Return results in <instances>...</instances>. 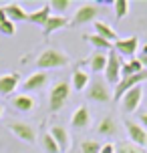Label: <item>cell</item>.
<instances>
[{"instance_id":"cell-1","label":"cell","mask_w":147,"mask_h":153,"mask_svg":"<svg viewBox=\"0 0 147 153\" xmlns=\"http://www.w3.org/2000/svg\"><path fill=\"white\" fill-rule=\"evenodd\" d=\"M71 62V56L61 48H45L36 59V71L62 69Z\"/></svg>"},{"instance_id":"cell-2","label":"cell","mask_w":147,"mask_h":153,"mask_svg":"<svg viewBox=\"0 0 147 153\" xmlns=\"http://www.w3.org/2000/svg\"><path fill=\"white\" fill-rule=\"evenodd\" d=\"M69 97H71V85L67 81H56L50 87V95H48V109H50V113H59L67 105Z\"/></svg>"},{"instance_id":"cell-3","label":"cell","mask_w":147,"mask_h":153,"mask_svg":"<svg viewBox=\"0 0 147 153\" xmlns=\"http://www.w3.org/2000/svg\"><path fill=\"white\" fill-rule=\"evenodd\" d=\"M101 4L99 2H85L77 8V12L71 20V26H81V24H89V22H97L101 14Z\"/></svg>"},{"instance_id":"cell-4","label":"cell","mask_w":147,"mask_h":153,"mask_svg":"<svg viewBox=\"0 0 147 153\" xmlns=\"http://www.w3.org/2000/svg\"><path fill=\"white\" fill-rule=\"evenodd\" d=\"M87 97L95 103H109V101H113V91H111V87L105 79H93L89 87H87Z\"/></svg>"},{"instance_id":"cell-5","label":"cell","mask_w":147,"mask_h":153,"mask_svg":"<svg viewBox=\"0 0 147 153\" xmlns=\"http://www.w3.org/2000/svg\"><path fill=\"white\" fill-rule=\"evenodd\" d=\"M125 125V131H127V137L131 141L133 145H137L139 149H145L147 147V129L143 125H139L137 121H131V119H127L123 121Z\"/></svg>"},{"instance_id":"cell-6","label":"cell","mask_w":147,"mask_h":153,"mask_svg":"<svg viewBox=\"0 0 147 153\" xmlns=\"http://www.w3.org/2000/svg\"><path fill=\"white\" fill-rule=\"evenodd\" d=\"M145 81H147V71L135 73V75L127 76V79H121V81H119V85H117V89H115V93H113V99L119 101L127 91H131V89H135V87H139V85L145 83Z\"/></svg>"},{"instance_id":"cell-7","label":"cell","mask_w":147,"mask_h":153,"mask_svg":"<svg viewBox=\"0 0 147 153\" xmlns=\"http://www.w3.org/2000/svg\"><path fill=\"white\" fill-rule=\"evenodd\" d=\"M103 75L109 85H119V81H121V56L117 53H109L107 67H105Z\"/></svg>"},{"instance_id":"cell-8","label":"cell","mask_w":147,"mask_h":153,"mask_svg":"<svg viewBox=\"0 0 147 153\" xmlns=\"http://www.w3.org/2000/svg\"><path fill=\"white\" fill-rule=\"evenodd\" d=\"M8 129L14 133V137H18L20 141H24V143H34L36 141V129L32 127V125H28V123H22V121H12L8 123Z\"/></svg>"},{"instance_id":"cell-9","label":"cell","mask_w":147,"mask_h":153,"mask_svg":"<svg viewBox=\"0 0 147 153\" xmlns=\"http://www.w3.org/2000/svg\"><path fill=\"white\" fill-rule=\"evenodd\" d=\"M115 46V53L121 54V56H129V59H135V54L139 51V38L137 36H127V38H119L113 42Z\"/></svg>"},{"instance_id":"cell-10","label":"cell","mask_w":147,"mask_h":153,"mask_svg":"<svg viewBox=\"0 0 147 153\" xmlns=\"http://www.w3.org/2000/svg\"><path fill=\"white\" fill-rule=\"evenodd\" d=\"M141 99H143V89H141V85L135 87V89H131V91H127L123 97H121L123 111L125 113H135L141 105Z\"/></svg>"},{"instance_id":"cell-11","label":"cell","mask_w":147,"mask_h":153,"mask_svg":"<svg viewBox=\"0 0 147 153\" xmlns=\"http://www.w3.org/2000/svg\"><path fill=\"white\" fill-rule=\"evenodd\" d=\"M48 75L45 73V71H36V73H32L26 81H24V85H22V89L26 93H30V91H39V89H45L48 85Z\"/></svg>"},{"instance_id":"cell-12","label":"cell","mask_w":147,"mask_h":153,"mask_svg":"<svg viewBox=\"0 0 147 153\" xmlns=\"http://www.w3.org/2000/svg\"><path fill=\"white\" fill-rule=\"evenodd\" d=\"M4 12H6V18L8 20H12V22H22V20H28V12L24 10L22 4H18V2H8L4 4Z\"/></svg>"},{"instance_id":"cell-13","label":"cell","mask_w":147,"mask_h":153,"mask_svg":"<svg viewBox=\"0 0 147 153\" xmlns=\"http://www.w3.org/2000/svg\"><path fill=\"white\" fill-rule=\"evenodd\" d=\"M12 107L20 113H30V111L36 109V99H32L28 93H22V95L12 97Z\"/></svg>"},{"instance_id":"cell-14","label":"cell","mask_w":147,"mask_h":153,"mask_svg":"<svg viewBox=\"0 0 147 153\" xmlns=\"http://www.w3.org/2000/svg\"><path fill=\"white\" fill-rule=\"evenodd\" d=\"M20 75L18 73H6V75H0V95H12L18 87Z\"/></svg>"},{"instance_id":"cell-15","label":"cell","mask_w":147,"mask_h":153,"mask_svg":"<svg viewBox=\"0 0 147 153\" xmlns=\"http://www.w3.org/2000/svg\"><path fill=\"white\" fill-rule=\"evenodd\" d=\"M71 125L75 127V129H87L89 125H91V111L83 105V107H79L73 117H71Z\"/></svg>"},{"instance_id":"cell-16","label":"cell","mask_w":147,"mask_h":153,"mask_svg":"<svg viewBox=\"0 0 147 153\" xmlns=\"http://www.w3.org/2000/svg\"><path fill=\"white\" fill-rule=\"evenodd\" d=\"M89 83H91V76H89V73H87L85 69H75V73H73V79H71V89H73V91L83 93V91H87Z\"/></svg>"},{"instance_id":"cell-17","label":"cell","mask_w":147,"mask_h":153,"mask_svg":"<svg viewBox=\"0 0 147 153\" xmlns=\"http://www.w3.org/2000/svg\"><path fill=\"white\" fill-rule=\"evenodd\" d=\"M69 24V20H67V16H61V14H50V18L47 20V24L42 26V34L45 36H50L53 32L61 30V28H65Z\"/></svg>"},{"instance_id":"cell-18","label":"cell","mask_w":147,"mask_h":153,"mask_svg":"<svg viewBox=\"0 0 147 153\" xmlns=\"http://www.w3.org/2000/svg\"><path fill=\"white\" fill-rule=\"evenodd\" d=\"M93 28H95V34L103 36L105 40H109V42H115V40H119V36H117V30L111 26V24H107L105 20H97V22H93Z\"/></svg>"},{"instance_id":"cell-19","label":"cell","mask_w":147,"mask_h":153,"mask_svg":"<svg viewBox=\"0 0 147 153\" xmlns=\"http://www.w3.org/2000/svg\"><path fill=\"white\" fill-rule=\"evenodd\" d=\"M50 135L54 137V141H56V145H59V149L61 151H67V149H71V133L65 127H53L50 129Z\"/></svg>"},{"instance_id":"cell-20","label":"cell","mask_w":147,"mask_h":153,"mask_svg":"<svg viewBox=\"0 0 147 153\" xmlns=\"http://www.w3.org/2000/svg\"><path fill=\"white\" fill-rule=\"evenodd\" d=\"M107 59L109 53H103V51H95L89 59V69L93 73H105V67H107Z\"/></svg>"},{"instance_id":"cell-21","label":"cell","mask_w":147,"mask_h":153,"mask_svg":"<svg viewBox=\"0 0 147 153\" xmlns=\"http://www.w3.org/2000/svg\"><path fill=\"white\" fill-rule=\"evenodd\" d=\"M48 18H50V4H42L39 10H34V12L28 14V22L39 24V26H45Z\"/></svg>"},{"instance_id":"cell-22","label":"cell","mask_w":147,"mask_h":153,"mask_svg":"<svg viewBox=\"0 0 147 153\" xmlns=\"http://www.w3.org/2000/svg\"><path fill=\"white\" fill-rule=\"evenodd\" d=\"M97 133L103 135V137H113L117 135V123L113 117H103L97 125Z\"/></svg>"},{"instance_id":"cell-23","label":"cell","mask_w":147,"mask_h":153,"mask_svg":"<svg viewBox=\"0 0 147 153\" xmlns=\"http://www.w3.org/2000/svg\"><path fill=\"white\" fill-rule=\"evenodd\" d=\"M87 40L91 42V46H93L95 51H103V53H109L111 48H113V42H109V40H105L103 36H99V34H89L87 36Z\"/></svg>"},{"instance_id":"cell-24","label":"cell","mask_w":147,"mask_h":153,"mask_svg":"<svg viewBox=\"0 0 147 153\" xmlns=\"http://www.w3.org/2000/svg\"><path fill=\"white\" fill-rule=\"evenodd\" d=\"M40 145H42L45 153H61V149H59V145H56L54 137L50 135V131H45V133L40 135Z\"/></svg>"},{"instance_id":"cell-25","label":"cell","mask_w":147,"mask_h":153,"mask_svg":"<svg viewBox=\"0 0 147 153\" xmlns=\"http://www.w3.org/2000/svg\"><path fill=\"white\" fill-rule=\"evenodd\" d=\"M129 10H131V2H127V0H115L113 2V12H115V18H119V20L129 14Z\"/></svg>"},{"instance_id":"cell-26","label":"cell","mask_w":147,"mask_h":153,"mask_svg":"<svg viewBox=\"0 0 147 153\" xmlns=\"http://www.w3.org/2000/svg\"><path fill=\"white\" fill-rule=\"evenodd\" d=\"M99 151H101L99 141H95V139H85V141H81V153H99Z\"/></svg>"},{"instance_id":"cell-27","label":"cell","mask_w":147,"mask_h":153,"mask_svg":"<svg viewBox=\"0 0 147 153\" xmlns=\"http://www.w3.org/2000/svg\"><path fill=\"white\" fill-rule=\"evenodd\" d=\"M115 153H143V149H139L137 145H133L131 141H123L115 147Z\"/></svg>"},{"instance_id":"cell-28","label":"cell","mask_w":147,"mask_h":153,"mask_svg":"<svg viewBox=\"0 0 147 153\" xmlns=\"http://www.w3.org/2000/svg\"><path fill=\"white\" fill-rule=\"evenodd\" d=\"M69 6H71V0H50V10L59 12L61 16H62V12H65Z\"/></svg>"},{"instance_id":"cell-29","label":"cell","mask_w":147,"mask_h":153,"mask_svg":"<svg viewBox=\"0 0 147 153\" xmlns=\"http://www.w3.org/2000/svg\"><path fill=\"white\" fill-rule=\"evenodd\" d=\"M0 34H4V36H14L16 34V24L12 20H6V22L0 24Z\"/></svg>"},{"instance_id":"cell-30","label":"cell","mask_w":147,"mask_h":153,"mask_svg":"<svg viewBox=\"0 0 147 153\" xmlns=\"http://www.w3.org/2000/svg\"><path fill=\"white\" fill-rule=\"evenodd\" d=\"M127 65H129V69H131V73H133V75H135V73H141V71H145L139 59H131V61L127 62Z\"/></svg>"},{"instance_id":"cell-31","label":"cell","mask_w":147,"mask_h":153,"mask_svg":"<svg viewBox=\"0 0 147 153\" xmlns=\"http://www.w3.org/2000/svg\"><path fill=\"white\" fill-rule=\"evenodd\" d=\"M139 125H143V127L147 129V113H141L139 115Z\"/></svg>"},{"instance_id":"cell-32","label":"cell","mask_w":147,"mask_h":153,"mask_svg":"<svg viewBox=\"0 0 147 153\" xmlns=\"http://www.w3.org/2000/svg\"><path fill=\"white\" fill-rule=\"evenodd\" d=\"M8 18H6V12H4V6H0V24L2 22H6Z\"/></svg>"},{"instance_id":"cell-33","label":"cell","mask_w":147,"mask_h":153,"mask_svg":"<svg viewBox=\"0 0 147 153\" xmlns=\"http://www.w3.org/2000/svg\"><path fill=\"white\" fill-rule=\"evenodd\" d=\"M139 61H141V65H143V69L147 71V56H139Z\"/></svg>"},{"instance_id":"cell-34","label":"cell","mask_w":147,"mask_h":153,"mask_svg":"<svg viewBox=\"0 0 147 153\" xmlns=\"http://www.w3.org/2000/svg\"><path fill=\"white\" fill-rule=\"evenodd\" d=\"M2 113H4V109H2V105H0V117H2Z\"/></svg>"}]
</instances>
